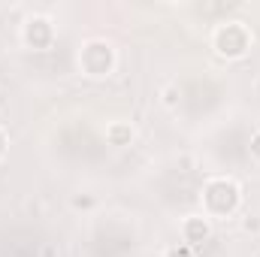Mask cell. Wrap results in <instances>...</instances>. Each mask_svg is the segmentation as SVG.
I'll return each mask as SVG.
<instances>
[{
  "mask_svg": "<svg viewBox=\"0 0 260 257\" xmlns=\"http://www.w3.org/2000/svg\"><path fill=\"white\" fill-rule=\"evenodd\" d=\"M236 200H239V191H236V185H230V182H212V185L206 188V206H209L212 212H218V215L230 212V209L236 206Z\"/></svg>",
  "mask_w": 260,
  "mask_h": 257,
  "instance_id": "6da1fadb",
  "label": "cell"
},
{
  "mask_svg": "<svg viewBox=\"0 0 260 257\" xmlns=\"http://www.w3.org/2000/svg\"><path fill=\"white\" fill-rule=\"evenodd\" d=\"M215 46L221 55H242L248 49V34L239 24H224L215 37Z\"/></svg>",
  "mask_w": 260,
  "mask_h": 257,
  "instance_id": "7a4b0ae2",
  "label": "cell"
},
{
  "mask_svg": "<svg viewBox=\"0 0 260 257\" xmlns=\"http://www.w3.org/2000/svg\"><path fill=\"white\" fill-rule=\"evenodd\" d=\"M112 64V52L103 46V43H91L85 52H82V67L91 73V76H100V73H106Z\"/></svg>",
  "mask_w": 260,
  "mask_h": 257,
  "instance_id": "3957f363",
  "label": "cell"
},
{
  "mask_svg": "<svg viewBox=\"0 0 260 257\" xmlns=\"http://www.w3.org/2000/svg\"><path fill=\"white\" fill-rule=\"evenodd\" d=\"M24 37H27V43H30L34 49H43V46H49V40H52V27H49L46 18H34V21H27Z\"/></svg>",
  "mask_w": 260,
  "mask_h": 257,
  "instance_id": "277c9868",
  "label": "cell"
},
{
  "mask_svg": "<svg viewBox=\"0 0 260 257\" xmlns=\"http://www.w3.org/2000/svg\"><path fill=\"white\" fill-rule=\"evenodd\" d=\"M185 239H188L191 245L206 242V239H209V224H206L203 218H191V221L185 224Z\"/></svg>",
  "mask_w": 260,
  "mask_h": 257,
  "instance_id": "5b68a950",
  "label": "cell"
},
{
  "mask_svg": "<svg viewBox=\"0 0 260 257\" xmlns=\"http://www.w3.org/2000/svg\"><path fill=\"white\" fill-rule=\"evenodd\" d=\"M167 257H194V251H191V245H176L167 251Z\"/></svg>",
  "mask_w": 260,
  "mask_h": 257,
  "instance_id": "8992f818",
  "label": "cell"
},
{
  "mask_svg": "<svg viewBox=\"0 0 260 257\" xmlns=\"http://www.w3.org/2000/svg\"><path fill=\"white\" fill-rule=\"evenodd\" d=\"M251 151H254V154L260 157V133L254 136V139H251Z\"/></svg>",
  "mask_w": 260,
  "mask_h": 257,
  "instance_id": "52a82bcc",
  "label": "cell"
},
{
  "mask_svg": "<svg viewBox=\"0 0 260 257\" xmlns=\"http://www.w3.org/2000/svg\"><path fill=\"white\" fill-rule=\"evenodd\" d=\"M0 145H3V139H0Z\"/></svg>",
  "mask_w": 260,
  "mask_h": 257,
  "instance_id": "ba28073f",
  "label": "cell"
}]
</instances>
